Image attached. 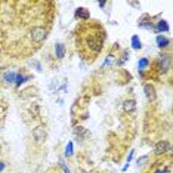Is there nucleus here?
<instances>
[{
	"instance_id": "f257e3e1",
	"label": "nucleus",
	"mask_w": 173,
	"mask_h": 173,
	"mask_svg": "<svg viewBox=\"0 0 173 173\" xmlns=\"http://www.w3.org/2000/svg\"><path fill=\"white\" fill-rule=\"evenodd\" d=\"M46 39V30L42 27H34L31 30V40L34 43H42Z\"/></svg>"
},
{
	"instance_id": "f03ea898",
	"label": "nucleus",
	"mask_w": 173,
	"mask_h": 173,
	"mask_svg": "<svg viewBox=\"0 0 173 173\" xmlns=\"http://www.w3.org/2000/svg\"><path fill=\"white\" fill-rule=\"evenodd\" d=\"M170 62H172L170 55H160V56H158V59H157L158 70H160L161 73H167L169 68H170Z\"/></svg>"
},
{
	"instance_id": "7ed1b4c3",
	"label": "nucleus",
	"mask_w": 173,
	"mask_h": 173,
	"mask_svg": "<svg viewBox=\"0 0 173 173\" xmlns=\"http://www.w3.org/2000/svg\"><path fill=\"white\" fill-rule=\"evenodd\" d=\"M170 149H172V147H170V144L167 141H158L155 144V147H154V152L157 155H163L166 152H170Z\"/></svg>"
},
{
	"instance_id": "20e7f679",
	"label": "nucleus",
	"mask_w": 173,
	"mask_h": 173,
	"mask_svg": "<svg viewBox=\"0 0 173 173\" xmlns=\"http://www.w3.org/2000/svg\"><path fill=\"white\" fill-rule=\"evenodd\" d=\"M144 93H145V96H147L148 101H155V98H157V93H155V87L152 86V84L147 83L144 84Z\"/></svg>"
},
{
	"instance_id": "39448f33",
	"label": "nucleus",
	"mask_w": 173,
	"mask_h": 173,
	"mask_svg": "<svg viewBox=\"0 0 173 173\" xmlns=\"http://www.w3.org/2000/svg\"><path fill=\"white\" fill-rule=\"evenodd\" d=\"M33 138H34L37 142H43L45 141V138H46V129H45L43 126L36 127V129L33 130Z\"/></svg>"
},
{
	"instance_id": "423d86ee",
	"label": "nucleus",
	"mask_w": 173,
	"mask_h": 173,
	"mask_svg": "<svg viewBox=\"0 0 173 173\" xmlns=\"http://www.w3.org/2000/svg\"><path fill=\"white\" fill-rule=\"evenodd\" d=\"M76 18H77V19H81V21H87L90 18L89 9H86V8H77V9H76Z\"/></svg>"
},
{
	"instance_id": "0eeeda50",
	"label": "nucleus",
	"mask_w": 173,
	"mask_h": 173,
	"mask_svg": "<svg viewBox=\"0 0 173 173\" xmlns=\"http://www.w3.org/2000/svg\"><path fill=\"white\" fill-rule=\"evenodd\" d=\"M74 135L79 138L80 141H83V139H86V138H89V130L87 129H84L83 126H76L74 127Z\"/></svg>"
},
{
	"instance_id": "6e6552de",
	"label": "nucleus",
	"mask_w": 173,
	"mask_h": 173,
	"mask_svg": "<svg viewBox=\"0 0 173 173\" xmlns=\"http://www.w3.org/2000/svg\"><path fill=\"white\" fill-rule=\"evenodd\" d=\"M123 110L126 113H133L136 110V101L135 99H127L123 102Z\"/></svg>"
},
{
	"instance_id": "1a4fd4ad",
	"label": "nucleus",
	"mask_w": 173,
	"mask_h": 173,
	"mask_svg": "<svg viewBox=\"0 0 173 173\" xmlns=\"http://www.w3.org/2000/svg\"><path fill=\"white\" fill-rule=\"evenodd\" d=\"M138 25L141 27V28H147V30H152V31H154V24H152L151 19H149L147 15H145L141 21L138 22Z\"/></svg>"
},
{
	"instance_id": "9d476101",
	"label": "nucleus",
	"mask_w": 173,
	"mask_h": 173,
	"mask_svg": "<svg viewBox=\"0 0 173 173\" xmlns=\"http://www.w3.org/2000/svg\"><path fill=\"white\" fill-rule=\"evenodd\" d=\"M155 43H157V46L160 47V49H164V47H167L169 45H170V40H169L167 37L161 36V34H158L157 39H155Z\"/></svg>"
},
{
	"instance_id": "9b49d317",
	"label": "nucleus",
	"mask_w": 173,
	"mask_h": 173,
	"mask_svg": "<svg viewBox=\"0 0 173 173\" xmlns=\"http://www.w3.org/2000/svg\"><path fill=\"white\" fill-rule=\"evenodd\" d=\"M65 52H67L65 45H62V43H56V46H55V55H56L58 59H62V58L65 56Z\"/></svg>"
},
{
	"instance_id": "f8f14e48",
	"label": "nucleus",
	"mask_w": 173,
	"mask_h": 173,
	"mask_svg": "<svg viewBox=\"0 0 173 173\" xmlns=\"http://www.w3.org/2000/svg\"><path fill=\"white\" fill-rule=\"evenodd\" d=\"M169 30H170V28H169L167 22L164 21V19H161V21H158V22H157V25H154V31H155V33H161V31L167 33Z\"/></svg>"
},
{
	"instance_id": "ddd939ff",
	"label": "nucleus",
	"mask_w": 173,
	"mask_h": 173,
	"mask_svg": "<svg viewBox=\"0 0 173 173\" xmlns=\"http://www.w3.org/2000/svg\"><path fill=\"white\" fill-rule=\"evenodd\" d=\"M15 79H16L15 71H6V73H3V81L5 83H15Z\"/></svg>"
},
{
	"instance_id": "4468645a",
	"label": "nucleus",
	"mask_w": 173,
	"mask_h": 173,
	"mask_svg": "<svg viewBox=\"0 0 173 173\" xmlns=\"http://www.w3.org/2000/svg\"><path fill=\"white\" fill-rule=\"evenodd\" d=\"M28 80H31V76H22V74H16V79H15V86L19 87L21 84L27 83Z\"/></svg>"
},
{
	"instance_id": "2eb2a0df",
	"label": "nucleus",
	"mask_w": 173,
	"mask_h": 173,
	"mask_svg": "<svg viewBox=\"0 0 173 173\" xmlns=\"http://www.w3.org/2000/svg\"><path fill=\"white\" fill-rule=\"evenodd\" d=\"M148 67H149V59H148V58H141V59L138 61V68H139V73H144Z\"/></svg>"
},
{
	"instance_id": "dca6fc26",
	"label": "nucleus",
	"mask_w": 173,
	"mask_h": 173,
	"mask_svg": "<svg viewBox=\"0 0 173 173\" xmlns=\"http://www.w3.org/2000/svg\"><path fill=\"white\" fill-rule=\"evenodd\" d=\"M130 45H132V49H135V50L142 49V42H141V39H139V36H132Z\"/></svg>"
},
{
	"instance_id": "f3484780",
	"label": "nucleus",
	"mask_w": 173,
	"mask_h": 173,
	"mask_svg": "<svg viewBox=\"0 0 173 173\" xmlns=\"http://www.w3.org/2000/svg\"><path fill=\"white\" fill-rule=\"evenodd\" d=\"M64 154H65V157H71V155L74 154V145H73V142L71 141L65 145V152H64Z\"/></svg>"
},
{
	"instance_id": "a211bd4d",
	"label": "nucleus",
	"mask_w": 173,
	"mask_h": 173,
	"mask_svg": "<svg viewBox=\"0 0 173 173\" xmlns=\"http://www.w3.org/2000/svg\"><path fill=\"white\" fill-rule=\"evenodd\" d=\"M114 61H115L114 55H108V56H107V59L104 61V64H102V68H105V67H110V65L114 62Z\"/></svg>"
},
{
	"instance_id": "6ab92c4d",
	"label": "nucleus",
	"mask_w": 173,
	"mask_h": 173,
	"mask_svg": "<svg viewBox=\"0 0 173 173\" xmlns=\"http://www.w3.org/2000/svg\"><path fill=\"white\" fill-rule=\"evenodd\" d=\"M148 160H149V157H148V155H142V157H139V158H138V161H136L138 167H139V166H144V164H147Z\"/></svg>"
},
{
	"instance_id": "aec40b11",
	"label": "nucleus",
	"mask_w": 173,
	"mask_h": 173,
	"mask_svg": "<svg viewBox=\"0 0 173 173\" xmlns=\"http://www.w3.org/2000/svg\"><path fill=\"white\" fill-rule=\"evenodd\" d=\"M59 166H61V169L64 170V173H71V172H70V169L65 166V163H64L62 158H59Z\"/></svg>"
},
{
	"instance_id": "412c9836",
	"label": "nucleus",
	"mask_w": 173,
	"mask_h": 173,
	"mask_svg": "<svg viewBox=\"0 0 173 173\" xmlns=\"http://www.w3.org/2000/svg\"><path fill=\"white\" fill-rule=\"evenodd\" d=\"M127 59H129V53H127V52H124V55H123V58H121L120 61H117V65H123V64L126 62Z\"/></svg>"
},
{
	"instance_id": "4be33fe9",
	"label": "nucleus",
	"mask_w": 173,
	"mask_h": 173,
	"mask_svg": "<svg viewBox=\"0 0 173 173\" xmlns=\"http://www.w3.org/2000/svg\"><path fill=\"white\" fill-rule=\"evenodd\" d=\"M133 154H135V152H133V151H130V152H129V157H127V161H126V164H129V163L132 161V158H133Z\"/></svg>"
},
{
	"instance_id": "5701e85b",
	"label": "nucleus",
	"mask_w": 173,
	"mask_h": 173,
	"mask_svg": "<svg viewBox=\"0 0 173 173\" xmlns=\"http://www.w3.org/2000/svg\"><path fill=\"white\" fill-rule=\"evenodd\" d=\"M5 167H6V164L3 161H0V172H2V170H5Z\"/></svg>"
},
{
	"instance_id": "b1692460",
	"label": "nucleus",
	"mask_w": 173,
	"mask_h": 173,
	"mask_svg": "<svg viewBox=\"0 0 173 173\" xmlns=\"http://www.w3.org/2000/svg\"><path fill=\"white\" fill-rule=\"evenodd\" d=\"M154 173H167V170H163V169H160V170H155Z\"/></svg>"
},
{
	"instance_id": "393cba45",
	"label": "nucleus",
	"mask_w": 173,
	"mask_h": 173,
	"mask_svg": "<svg viewBox=\"0 0 173 173\" xmlns=\"http://www.w3.org/2000/svg\"><path fill=\"white\" fill-rule=\"evenodd\" d=\"M98 5H99V8H104V6H105V2H99Z\"/></svg>"
},
{
	"instance_id": "a878e982",
	"label": "nucleus",
	"mask_w": 173,
	"mask_h": 173,
	"mask_svg": "<svg viewBox=\"0 0 173 173\" xmlns=\"http://www.w3.org/2000/svg\"><path fill=\"white\" fill-rule=\"evenodd\" d=\"M0 154H2V148H0Z\"/></svg>"
}]
</instances>
